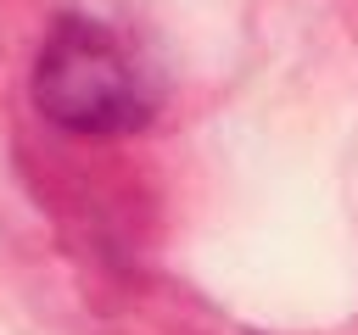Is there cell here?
<instances>
[{
	"mask_svg": "<svg viewBox=\"0 0 358 335\" xmlns=\"http://www.w3.org/2000/svg\"><path fill=\"white\" fill-rule=\"evenodd\" d=\"M34 100L56 128L73 134H129L151 117V95L134 61L90 17H62L50 28L34 67Z\"/></svg>",
	"mask_w": 358,
	"mask_h": 335,
	"instance_id": "1",
	"label": "cell"
}]
</instances>
